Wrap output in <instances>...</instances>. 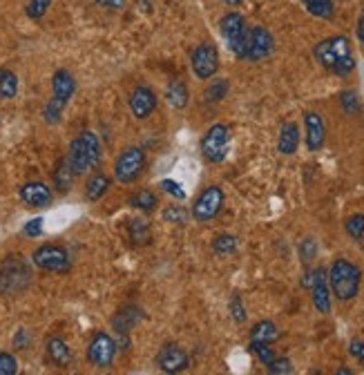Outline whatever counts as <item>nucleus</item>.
Wrapping results in <instances>:
<instances>
[{
    "mask_svg": "<svg viewBox=\"0 0 364 375\" xmlns=\"http://www.w3.org/2000/svg\"><path fill=\"white\" fill-rule=\"evenodd\" d=\"M67 161L74 170V174H86L90 170H96L101 164V143L94 132H83L72 141Z\"/></svg>",
    "mask_w": 364,
    "mask_h": 375,
    "instance_id": "obj_3",
    "label": "nucleus"
},
{
    "mask_svg": "<svg viewBox=\"0 0 364 375\" xmlns=\"http://www.w3.org/2000/svg\"><path fill=\"white\" fill-rule=\"evenodd\" d=\"M313 304H315V309L326 315L331 311V295H328V286H326V272L324 268H317L315 270V281H313Z\"/></svg>",
    "mask_w": 364,
    "mask_h": 375,
    "instance_id": "obj_18",
    "label": "nucleus"
},
{
    "mask_svg": "<svg viewBox=\"0 0 364 375\" xmlns=\"http://www.w3.org/2000/svg\"><path fill=\"white\" fill-rule=\"evenodd\" d=\"M161 188H164L166 192L174 194L177 199H185V192L181 190V185L177 181H172V179H164V181H161Z\"/></svg>",
    "mask_w": 364,
    "mask_h": 375,
    "instance_id": "obj_40",
    "label": "nucleus"
},
{
    "mask_svg": "<svg viewBox=\"0 0 364 375\" xmlns=\"http://www.w3.org/2000/svg\"><path fill=\"white\" fill-rule=\"evenodd\" d=\"M143 168H146V155H143L141 148H128L121 152V157L116 159L114 164V177L121 183H132L143 174Z\"/></svg>",
    "mask_w": 364,
    "mask_h": 375,
    "instance_id": "obj_9",
    "label": "nucleus"
},
{
    "mask_svg": "<svg viewBox=\"0 0 364 375\" xmlns=\"http://www.w3.org/2000/svg\"><path fill=\"white\" fill-rule=\"evenodd\" d=\"M31 261L36 263L40 270H47V272H67L72 266L70 253L54 244H45L34 250Z\"/></svg>",
    "mask_w": 364,
    "mask_h": 375,
    "instance_id": "obj_8",
    "label": "nucleus"
},
{
    "mask_svg": "<svg viewBox=\"0 0 364 375\" xmlns=\"http://www.w3.org/2000/svg\"><path fill=\"white\" fill-rule=\"evenodd\" d=\"M16 346H27V333L25 331H18V335H16Z\"/></svg>",
    "mask_w": 364,
    "mask_h": 375,
    "instance_id": "obj_45",
    "label": "nucleus"
},
{
    "mask_svg": "<svg viewBox=\"0 0 364 375\" xmlns=\"http://www.w3.org/2000/svg\"><path fill=\"white\" fill-rule=\"evenodd\" d=\"M74 170L70 166V161L61 159L58 161V166H56V172H54V183H56V190L58 192H70V188H72V181H74Z\"/></svg>",
    "mask_w": 364,
    "mask_h": 375,
    "instance_id": "obj_23",
    "label": "nucleus"
},
{
    "mask_svg": "<svg viewBox=\"0 0 364 375\" xmlns=\"http://www.w3.org/2000/svg\"><path fill=\"white\" fill-rule=\"evenodd\" d=\"M18 94V79L16 74L0 67V99H14Z\"/></svg>",
    "mask_w": 364,
    "mask_h": 375,
    "instance_id": "obj_25",
    "label": "nucleus"
},
{
    "mask_svg": "<svg viewBox=\"0 0 364 375\" xmlns=\"http://www.w3.org/2000/svg\"><path fill=\"white\" fill-rule=\"evenodd\" d=\"M346 233L364 246V215H353L346 219Z\"/></svg>",
    "mask_w": 364,
    "mask_h": 375,
    "instance_id": "obj_30",
    "label": "nucleus"
},
{
    "mask_svg": "<svg viewBox=\"0 0 364 375\" xmlns=\"http://www.w3.org/2000/svg\"><path fill=\"white\" fill-rule=\"evenodd\" d=\"M273 47L275 40L266 27H252L248 31V47H246L248 61H264L266 56L273 54Z\"/></svg>",
    "mask_w": 364,
    "mask_h": 375,
    "instance_id": "obj_12",
    "label": "nucleus"
},
{
    "mask_svg": "<svg viewBox=\"0 0 364 375\" xmlns=\"http://www.w3.org/2000/svg\"><path fill=\"white\" fill-rule=\"evenodd\" d=\"M315 58L322 67H326V70H331L333 74H340V76L353 72L355 67L351 45L344 36H331L317 42Z\"/></svg>",
    "mask_w": 364,
    "mask_h": 375,
    "instance_id": "obj_1",
    "label": "nucleus"
},
{
    "mask_svg": "<svg viewBox=\"0 0 364 375\" xmlns=\"http://www.w3.org/2000/svg\"><path fill=\"white\" fill-rule=\"evenodd\" d=\"M342 105H344L346 112H358V109H360L358 94H353V92H344V94H342Z\"/></svg>",
    "mask_w": 364,
    "mask_h": 375,
    "instance_id": "obj_38",
    "label": "nucleus"
},
{
    "mask_svg": "<svg viewBox=\"0 0 364 375\" xmlns=\"http://www.w3.org/2000/svg\"><path fill=\"white\" fill-rule=\"evenodd\" d=\"M313 253H315V242H304V246H302V257H304V261H311V257H313Z\"/></svg>",
    "mask_w": 364,
    "mask_h": 375,
    "instance_id": "obj_43",
    "label": "nucleus"
},
{
    "mask_svg": "<svg viewBox=\"0 0 364 375\" xmlns=\"http://www.w3.org/2000/svg\"><path fill=\"white\" fill-rule=\"evenodd\" d=\"M304 121H307V146L311 152H317L322 146H324V139H326L324 121H322V116L315 112H309Z\"/></svg>",
    "mask_w": 364,
    "mask_h": 375,
    "instance_id": "obj_17",
    "label": "nucleus"
},
{
    "mask_svg": "<svg viewBox=\"0 0 364 375\" xmlns=\"http://www.w3.org/2000/svg\"><path fill=\"white\" fill-rule=\"evenodd\" d=\"M47 357L52 360L56 366H67L72 360V353H70V346H67L61 337H52L47 342Z\"/></svg>",
    "mask_w": 364,
    "mask_h": 375,
    "instance_id": "obj_21",
    "label": "nucleus"
},
{
    "mask_svg": "<svg viewBox=\"0 0 364 375\" xmlns=\"http://www.w3.org/2000/svg\"><path fill=\"white\" fill-rule=\"evenodd\" d=\"M52 88H54V96L45 107V121L54 125L61 121V114L67 105V101L72 99V94L76 90V81L67 70H58L52 79Z\"/></svg>",
    "mask_w": 364,
    "mask_h": 375,
    "instance_id": "obj_5",
    "label": "nucleus"
},
{
    "mask_svg": "<svg viewBox=\"0 0 364 375\" xmlns=\"http://www.w3.org/2000/svg\"><path fill=\"white\" fill-rule=\"evenodd\" d=\"M358 38L364 42V12H362V16H360V21H358Z\"/></svg>",
    "mask_w": 364,
    "mask_h": 375,
    "instance_id": "obj_46",
    "label": "nucleus"
},
{
    "mask_svg": "<svg viewBox=\"0 0 364 375\" xmlns=\"http://www.w3.org/2000/svg\"><path fill=\"white\" fill-rule=\"evenodd\" d=\"M360 277H362V272L355 263L346 261V259H337L331 266V272H328V281H331L333 295L342 302L353 300L360 291Z\"/></svg>",
    "mask_w": 364,
    "mask_h": 375,
    "instance_id": "obj_4",
    "label": "nucleus"
},
{
    "mask_svg": "<svg viewBox=\"0 0 364 375\" xmlns=\"http://www.w3.org/2000/svg\"><path fill=\"white\" fill-rule=\"evenodd\" d=\"M228 94V81L224 79H217L208 85V90H206V101H222L224 96Z\"/></svg>",
    "mask_w": 364,
    "mask_h": 375,
    "instance_id": "obj_33",
    "label": "nucleus"
},
{
    "mask_svg": "<svg viewBox=\"0 0 364 375\" xmlns=\"http://www.w3.org/2000/svg\"><path fill=\"white\" fill-rule=\"evenodd\" d=\"M228 146H231V130L224 123L213 125L201 139V152L208 161L213 164H222L228 155Z\"/></svg>",
    "mask_w": 364,
    "mask_h": 375,
    "instance_id": "obj_7",
    "label": "nucleus"
},
{
    "mask_svg": "<svg viewBox=\"0 0 364 375\" xmlns=\"http://www.w3.org/2000/svg\"><path fill=\"white\" fill-rule=\"evenodd\" d=\"M300 146V127L298 123H286L279 132V143H277V150L282 155H293L295 150Z\"/></svg>",
    "mask_w": 364,
    "mask_h": 375,
    "instance_id": "obj_20",
    "label": "nucleus"
},
{
    "mask_svg": "<svg viewBox=\"0 0 364 375\" xmlns=\"http://www.w3.org/2000/svg\"><path fill=\"white\" fill-rule=\"evenodd\" d=\"M266 369H268V373H273V375H286V373H291L293 371V366H291V362L289 360H275L270 362V364H266Z\"/></svg>",
    "mask_w": 364,
    "mask_h": 375,
    "instance_id": "obj_37",
    "label": "nucleus"
},
{
    "mask_svg": "<svg viewBox=\"0 0 364 375\" xmlns=\"http://www.w3.org/2000/svg\"><path fill=\"white\" fill-rule=\"evenodd\" d=\"M213 248L219 255H233L237 250V240L233 235H219L217 240L213 242Z\"/></svg>",
    "mask_w": 364,
    "mask_h": 375,
    "instance_id": "obj_32",
    "label": "nucleus"
},
{
    "mask_svg": "<svg viewBox=\"0 0 364 375\" xmlns=\"http://www.w3.org/2000/svg\"><path fill=\"white\" fill-rule=\"evenodd\" d=\"M157 194L150 192V190H137L130 197V206L132 208H139V210H155L157 208Z\"/></svg>",
    "mask_w": 364,
    "mask_h": 375,
    "instance_id": "obj_29",
    "label": "nucleus"
},
{
    "mask_svg": "<svg viewBox=\"0 0 364 375\" xmlns=\"http://www.w3.org/2000/svg\"><path fill=\"white\" fill-rule=\"evenodd\" d=\"M31 284V268L21 255H7L0 261V293L7 297L23 295Z\"/></svg>",
    "mask_w": 364,
    "mask_h": 375,
    "instance_id": "obj_2",
    "label": "nucleus"
},
{
    "mask_svg": "<svg viewBox=\"0 0 364 375\" xmlns=\"http://www.w3.org/2000/svg\"><path fill=\"white\" fill-rule=\"evenodd\" d=\"M96 5L107 7V10H118V7L125 5V0H96Z\"/></svg>",
    "mask_w": 364,
    "mask_h": 375,
    "instance_id": "obj_44",
    "label": "nucleus"
},
{
    "mask_svg": "<svg viewBox=\"0 0 364 375\" xmlns=\"http://www.w3.org/2000/svg\"><path fill=\"white\" fill-rule=\"evenodd\" d=\"M157 364L164 373H181L188 369L190 357L183 348L174 346V344H166L157 355Z\"/></svg>",
    "mask_w": 364,
    "mask_h": 375,
    "instance_id": "obj_14",
    "label": "nucleus"
},
{
    "mask_svg": "<svg viewBox=\"0 0 364 375\" xmlns=\"http://www.w3.org/2000/svg\"><path fill=\"white\" fill-rule=\"evenodd\" d=\"M188 210L181 208V206H168L164 210V219L168 221V224H177V226H183L188 224Z\"/></svg>",
    "mask_w": 364,
    "mask_h": 375,
    "instance_id": "obj_31",
    "label": "nucleus"
},
{
    "mask_svg": "<svg viewBox=\"0 0 364 375\" xmlns=\"http://www.w3.org/2000/svg\"><path fill=\"white\" fill-rule=\"evenodd\" d=\"M168 103L172 107H185L188 103V90H185V85L181 81H172L168 85Z\"/></svg>",
    "mask_w": 364,
    "mask_h": 375,
    "instance_id": "obj_26",
    "label": "nucleus"
},
{
    "mask_svg": "<svg viewBox=\"0 0 364 375\" xmlns=\"http://www.w3.org/2000/svg\"><path fill=\"white\" fill-rule=\"evenodd\" d=\"M250 337H252V342L273 344L275 339L279 337V331H277V326H275L273 322L264 320V322H259V324H255V326H252V331H250Z\"/></svg>",
    "mask_w": 364,
    "mask_h": 375,
    "instance_id": "obj_24",
    "label": "nucleus"
},
{
    "mask_svg": "<svg viewBox=\"0 0 364 375\" xmlns=\"http://www.w3.org/2000/svg\"><path fill=\"white\" fill-rule=\"evenodd\" d=\"M302 3L309 10V14L317 16V18H331L335 12L333 0H302Z\"/></svg>",
    "mask_w": 364,
    "mask_h": 375,
    "instance_id": "obj_27",
    "label": "nucleus"
},
{
    "mask_svg": "<svg viewBox=\"0 0 364 375\" xmlns=\"http://www.w3.org/2000/svg\"><path fill=\"white\" fill-rule=\"evenodd\" d=\"M49 5H52V0H29L27 3V16L34 21L43 18V16L47 14Z\"/></svg>",
    "mask_w": 364,
    "mask_h": 375,
    "instance_id": "obj_34",
    "label": "nucleus"
},
{
    "mask_svg": "<svg viewBox=\"0 0 364 375\" xmlns=\"http://www.w3.org/2000/svg\"><path fill=\"white\" fill-rule=\"evenodd\" d=\"M116 357V342L107 333H99L92 337V342L88 346V360L90 364H94L96 369H109Z\"/></svg>",
    "mask_w": 364,
    "mask_h": 375,
    "instance_id": "obj_11",
    "label": "nucleus"
},
{
    "mask_svg": "<svg viewBox=\"0 0 364 375\" xmlns=\"http://www.w3.org/2000/svg\"><path fill=\"white\" fill-rule=\"evenodd\" d=\"M40 233H43V219H31L27 226H25V235L27 237H38Z\"/></svg>",
    "mask_w": 364,
    "mask_h": 375,
    "instance_id": "obj_41",
    "label": "nucleus"
},
{
    "mask_svg": "<svg viewBox=\"0 0 364 375\" xmlns=\"http://www.w3.org/2000/svg\"><path fill=\"white\" fill-rule=\"evenodd\" d=\"M224 206V192L219 185H208L204 192L194 199L192 206V217L197 221H210L219 215V210Z\"/></svg>",
    "mask_w": 364,
    "mask_h": 375,
    "instance_id": "obj_10",
    "label": "nucleus"
},
{
    "mask_svg": "<svg viewBox=\"0 0 364 375\" xmlns=\"http://www.w3.org/2000/svg\"><path fill=\"white\" fill-rule=\"evenodd\" d=\"M231 313H233V318H235V322H246V311H244V304H242V300L239 297H233L231 300Z\"/></svg>",
    "mask_w": 364,
    "mask_h": 375,
    "instance_id": "obj_39",
    "label": "nucleus"
},
{
    "mask_svg": "<svg viewBox=\"0 0 364 375\" xmlns=\"http://www.w3.org/2000/svg\"><path fill=\"white\" fill-rule=\"evenodd\" d=\"M21 199L27 203L29 208H45L52 203V190H49L45 183L31 181L21 188Z\"/></svg>",
    "mask_w": 364,
    "mask_h": 375,
    "instance_id": "obj_16",
    "label": "nucleus"
},
{
    "mask_svg": "<svg viewBox=\"0 0 364 375\" xmlns=\"http://www.w3.org/2000/svg\"><path fill=\"white\" fill-rule=\"evenodd\" d=\"M18 371V362L12 353H0V375H14Z\"/></svg>",
    "mask_w": 364,
    "mask_h": 375,
    "instance_id": "obj_35",
    "label": "nucleus"
},
{
    "mask_svg": "<svg viewBox=\"0 0 364 375\" xmlns=\"http://www.w3.org/2000/svg\"><path fill=\"white\" fill-rule=\"evenodd\" d=\"M226 5H233V7H237V5H242V0H224Z\"/></svg>",
    "mask_w": 364,
    "mask_h": 375,
    "instance_id": "obj_47",
    "label": "nucleus"
},
{
    "mask_svg": "<svg viewBox=\"0 0 364 375\" xmlns=\"http://www.w3.org/2000/svg\"><path fill=\"white\" fill-rule=\"evenodd\" d=\"M141 320H143V313L137 309V306H128V309H123V311L116 313V318L112 320V326H114L116 333L128 335Z\"/></svg>",
    "mask_w": 364,
    "mask_h": 375,
    "instance_id": "obj_19",
    "label": "nucleus"
},
{
    "mask_svg": "<svg viewBox=\"0 0 364 375\" xmlns=\"http://www.w3.org/2000/svg\"><path fill=\"white\" fill-rule=\"evenodd\" d=\"M219 27H222V34L228 42V47H231V52L239 58H246V47H248V27H246V21H244L242 14H226L222 23H219Z\"/></svg>",
    "mask_w": 364,
    "mask_h": 375,
    "instance_id": "obj_6",
    "label": "nucleus"
},
{
    "mask_svg": "<svg viewBox=\"0 0 364 375\" xmlns=\"http://www.w3.org/2000/svg\"><path fill=\"white\" fill-rule=\"evenodd\" d=\"M155 107H157V96H155V92H152L150 88H137L132 92V96H130V112L137 116V118H148L152 112H155Z\"/></svg>",
    "mask_w": 364,
    "mask_h": 375,
    "instance_id": "obj_15",
    "label": "nucleus"
},
{
    "mask_svg": "<svg viewBox=\"0 0 364 375\" xmlns=\"http://www.w3.org/2000/svg\"><path fill=\"white\" fill-rule=\"evenodd\" d=\"M130 240L134 246H148L152 240L150 226L146 221H130Z\"/></svg>",
    "mask_w": 364,
    "mask_h": 375,
    "instance_id": "obj_28",
    "label": "nucleus"
},
{
    "mask_svg": "<svg viewBox=\"0 0 364 375\" xmlns=\"http://www.w3.org/2000/svg\"><path fill=\"white\" fill-rule=\"evenodd\" d=\"M250 348L257 353V357L261 360V364H270V362L275 360L273 348H268V344H261V342H250Z\"/></svg>",
    "mask_w": 364,
    "mask_h": 375,
    "instance_id": "obj_36",
    "label": "nucleus"
},
{
    "mask_svg": "<svg viewBox=\"0 0 364 375\" xmlns=\"http://www.w3.org/2000/svg\"><path fill=\"white\" fill-rule=\"evenodd\" d=\"M349 351H351V355L355 357V360L364 366V342H351Z\"/></svg>",
    "mask_w": 364,
    "mask_h": 375,
    "instance_id": "obj_42",
    "label": "nucleus"
},
{
    "mask_svg": "<svg viewBox=\"0 0 364 375\" xmlns=\"http://www.w3.org/2000/svg\"><path fill=\"white\" fill-rule=\"evenodd\" d=\"M192 70L199 79H213L219 70V54L213 45H199L192 52Z\"/></svg>",
    "mask_w": 364,
    "mask_h": 375,
    "instance_id": "obj_13",
    "label": "nucleus"
},
{
    "mask_svg": "<svg viewBox=\"0 0 364 375\" xmlns=\"http://www.w3.org/2000/svg\"><path fill=\"white\" fill-rule=\"evenodd\" d=\"M109 188V177L105 172H94L86 183V197L90 201H99Z\"/></svg>",
    "mask_w": 364,
    "mask_h": 375,
    "instance_id": "obj_22",
    "label": "nucleus"
}]
</instances>
